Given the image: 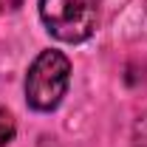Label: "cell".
<instances>
[{
  "label": "cell",
  "instance_id": "1",
  "mask_svg": "<svg viewBox=\"0 0 147 147\" xmlns=\"http://www.w3.org/2000/svg\"><path fill=\"white\" fill-rule=\"evenodd\" d=\"M71 82V62L62 51H42L26 74V102L34 110H54Z\"/></svg>",
  "mask_w": 147,
  "mask_h": 147
},
{
  "label": "cell",
  "instance_id": "2",
  "mask_svg": "<svg viewBox=\"0 0 147 147\" xmlns=\"http://www.w3.org/2000/svg\"><path fill=\"white\" fill-rule=\"evenodd\" d=\"M45 28L62 42H82L96 31L99 0H40Z\"/></svg>",
  "mask_w": 147,
  "mask_h": 147
},
{
  "label": "cell",
  "instance_id": "3",
  "mask_svg": "<svg viewBox=\"0 0 147 147\" xmlns=\"http://www.w3.org/2000/svg\"><path fill=\"white\" fill-rule=\"evenodd\" d=\"M17 133V125H14V116L6 108H0V147H6Z\"/></svg>",
  "mask_w": 147,
  "mask_h": 147
},
{
  "label": "cell",
  "instance_id": "4",
  "mask_svg": "<svg viewBox=\"0 0 147 147\" xmlns=\"http://www.w3.org/2000/svg\"><path fill=\"white\" fill-rule=\"evenodd\" d=\"M133 147H147V113L133 122Z\"/></svg>",
  "mask_w": 147,
  "mask_h": 147
}]
</instances>
